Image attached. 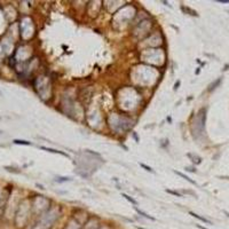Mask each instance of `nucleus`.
Segmentation results:
<instances>
[{
    "instance_id": "obj_1",
    "label": "nucleus",
    "mask_w": 229,
    "mask_h": 229,
    "mask_svg": "<svg viewBox=\"0 0 229 229\" xmlns=\"http://www.w3.org/2000/svg\"><path fill=\"white\" fill-rule=\"evenodd\" d=\"M40 149H42V150H45V151H48V153H60V155H62V156H65V157H69V155H68V153H63V151H61V150H56V149H52V148H47V147H40Z\"/></svg>"
},
{
    "instance_id": "obj_9",
    "label": "nucleus",
    "mask_w": 229,
    "mask_h": 229,
    "mask_svg": "<svg viewBox=\"0 0 229 229\" xmlns=\"http://www.w3.org/2000/svg\"><path fill=\"white\" fill-rule=\"evenodd\" d=\"M166 192L172 194V195H174V196H178V197H181V194H180V192H176V191H173V190H170V189H166Z\"/></svg>"
},
{
    "instance_id": "obj_6",
    "label": "nucleus",
    "mask_w": 229,
    "mask_h": 229,
    "mask_svg": "<svg viewBox=\"0 0 229 229\" xmlns=\"http://www.w3.org/2000/svg\"><path fill=\"white\" fill-rule=\"evenodd\" d=\"M15 144H23V146H31V142L29 141H24V140H14L13 141Z\"/></svg>"
},
{
    "instance_id": "obj_4",
    "label": "nucleus",
    "mask_w": 229,
    "mask_h": 229,
    "mask_svg": "<svg viewBox=\"0 0 229 229\" xmlns=\"http://www.w3.org/2000/svg\"><path fill=\"white\" fill-rule=\"evenodd\" d=\"M173 172H174L175 174H178L179 176H181L182 179H185L186 181H188L189 183H191V185H195V186H197V183H196V182H195L194 180H191V179H190V178H189V176H187V175H185L183 173H181V172H178V171H173Z\"/></svg>"
},
{
    "instance_id": "obj_2",
    "label": "nucleus",
    "mask_w": 229,
    "mask_h": 229,
    "mask_svg": "<svg viewBox=\"0 0 229 229\" xmlns=\"http://www.w3.org/2000/svg\"><path fill=\"white\" fill-rule=\"evenodd\" d=\"M189 214L192 215L194 218H196V219H198V220H201V221H203V222L207 223V225H212V222H211L210 220H207V219H206V218H204V217H201L199 214H197V213H195V212H189Z\"/></svg>"
},
{
    "instance_id": "obj_16",
    "label": "nucleus",
    "mask_w": 229,
    "mask_h": 229,
    "mask_svg": "<svg viewBox=\"0 0 229 229\" xmlns=\"http://www.w3.org/2000/svg\"><path fill=\"white\" fill-rule=\"evenodd\" d=\"M0 95H1V92H0Z\"/></svg>"
},
{
    "instance_id": "obj_5",
    "label": "nucleus",
    "mask_w": 229,
    "mask_h": 229,
    "mask_svg": "<svg viewBox=\"0 0 229 229\" xmlns=\"http://www.w3.org/2000/svg\"><path fill=\"white\" fill-rule=\"evenodd\" d=\"M121 196H123L124 198H126V199H127L128 202H131V203H132L133 205H137V202H136V201H135L134 198H132L131 196H128V195H126V194H121Z\"/></svg>"
},
{
    "instance_id": "obj_7",
    "label": "nucleus",
    "mask_w": 229,
    "mask_h": 229,
    "mask_svg": "<svg viewBox=\"0 0 229 229\" xmlns=\"http://www.w3.org/2000/svg\"><path fill=\"white\" fill-rule=\"evenodd\" d=\"M181 8H182V10H185V12H188V13H190V15H192V16H198V14H197L196 12H194V10H191V9H189V8H187V7L185 8V7L182 6Z\"/></svg>"
},
{
    "instance_id": "obj_14",
    "label": "nucleus",
    "mask_w": 229,
    "mask_h": 229,
    "mask_svg": "<svg viewBox=\"0 0 229 229\" xmlns=\"http://www.w3.org/2000/svg\"><path fill=\"white\" fill-rule=\"evenodd\" d=\"M179 85H180V81H178V83H176V84H175V87H174V88H175V90H176V88H178V86H179Z\"/></svg>"
},
{
    "instance_id": "obj_11",
    "label": "nucleus",
    "mask_w": 229,
    "mask_h": 229,
    "mask_svg": "<svg viewBox=\"0 0 229 229\" xmlns=\"http://www.w3.org/2000/svg\"><path fill=\"white\" fill-rule=\"evenodd\" d=\"M218 2H220V3H229V0H218Z\"/></svg>"
},
{
    "instance_id": "obj_12",
    "label": "nucleus",
    "mask_w": 229,
    "mask_h": 229,
    "mask_svg": "<svg viewBox=\"0 0 229 229\" xmlns=\"http://www.w3.org/2000/svg\"><path fill=\"white\" fill-rule=\"evenodd\" d=\"M196 227H197V228H199V229H209V228H206V227H203V226H201V225H196Z\"/></svg>"
},
{
    "instance_id": "obj_13",
    "label": "nucleus",
    "mask_w": 229,
    "mask_h": 229,
    "mask_svg": "<svg viewBox=\"0 0 229 229\" xmlns=\"http://www.w3.org/2000/svg\"><path fill=\"white\" fill-rule=\"evenodd\" d=\"M186 170H187V171H190V172H196V170H194V169H190V167H186Z\"/></svg>"
},
{
    "instance_id": "obj_10",
    "label": "nucleus",
    "mask_w": 229,
    "mask_h": 229,
    "mask_svg": "<svg viewBox=\"0 0 229 229\" xmlns=\"http://www.w3.org/2000/svg\"><path fill=\"white\" fill-rule=\"evenodd\" d=\"M220 81H221V79H218V81H215V83H214V85H213V84H212V85H211L210 86V88H209V91H213V86H217V85H219V83H220Z\"/></svg>"
},
{
    "instance_id": "obj_3",
    "label": "nucleus",
    "mask_w": 229,
    "mask_h": 229,
    "mask_svg": "<svg viewBox=\"0 0 229 229\" xmlns=\"http://www.w3.org/2000/svg\"><path fill=\"white\" fill-rule=\"evenodd\" d=\"M134 210L136 211V212H137V213H139L140 215H142L143 218H146V219H149V220H153V221H155V220H156V219H155L153 217H151V215H149L148 213H146V212H143V211H142V210H140V209H139V207H136V206H134Z\"/></svg>"
},
{
    "instance_id": "obj_8",
    "label": "nucleus",
    "mask_w": 229,
    "mask_h": 229,
    "mask_svg": "<svg viewBox=\"0 0 229 229\" xmlns=\"http://www.w3.org/2000/svg\"><path fill=\"white\" fill-rule=\"evenodd\" d=\"M140 166H141V167H143V169H144L146 171L151 172V173H153V169H151V167H149V166H147V165H144L143 163H141V164H140Z\"/></svg>"
},
{
    "instance_id": "obj_15",
    "label": "nucleus",
    "mask_w": 229,
    "mask_h": 229,
    "mask_svg": "<svg viewBox=\"0 0 229 229\" xmlns=\"http://www.w3.org/2000/svg\"><path fill=\"white\" fill-rule=\"evenodd\" d=\"M137 229H144V228H142V227H136Z\"/></svg>"
}]
</instances>
